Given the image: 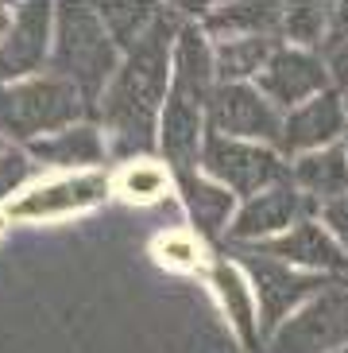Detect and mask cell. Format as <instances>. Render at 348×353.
<instances>
[{"label": "cell", "mask_w": 348, "mask_h": 353, "mask_svg": "<svg viewBox=\"0 0 348 353\" xmlns=\"http://www.w3.org/2000/svg\"><path fill=\"white\" fill-rule=\"evenodd\" d=\"M171 16H159L151 32L135 43L128 66L120 70L116 85L109 90L105 117L120 132L124 152L128 148H151L155 140V113L163 101V82H166V39H171Z\"/></svg>", "instance_id": "6da1fadb"}, {"label": "cell", "mask_w": 348, "mask_h": 353, "mask_svg": "<svg viewBox=\"0 0 348 353\" xmlns=\"http://www.w3.org/2000/svg\"><path fill=\"white\" fill-rule=\"evenodd\" d=\"M217 74V63L209 54L202 28H182L174 47V82L163 109V152L186 175L197 159V136H202V113L209 101V82Z\"/></svg>", "instance_id": "7a4b0ae2"}, {"label": "cell", "mask_w": 348, "mask_h": 353, "mask_svg": "<svg viewBox=\"0 0 348 353\" xmlns=\"http://www.w3.org/2000/svg\"><path fill=\"white\" fill-rule=\"evenodd\" d=\"M202 167L221 187L236 190V194H248V202L259 198L263 190H275L290 183V167L271 148H252L244 140H225V136H213V132L205 136Z\"/></svg>", "instance_id": "3957f363"}, {"label": "cell", "mask_w": 348, "mask_h": 353, "mask_svg": "<svg viewBox=\"0 0 348 353\" xmlns=\"http://www.w3.org/2000/svg\"><path fill=\"white\" fill-rule=\"evenodd\" d=\"M236 252H240L248 276H252V283H256L259 330L263 334H275L279 322L287 319L294 307H306L314 295H321V291L329 288V280H321V276H314V272H294V268H287L283 260H271V256H263V252H256V249H240V245H236Z\"/></svg>", "instance_id": "277c9868"}, {"label": "cell", "mask_w": 348, "mask_h": 353, "mask_svg": "<svg viewBox=\"0 0 348 353\" xmlns=\"http://www.w3.org/2000/svg\"><path fill=\"white\" fill-rule=\"evenodd\" d=\"M348 345V291L325 288L271 334V353H337Z\"/></svg>", "instance_id": "5b68a950"}, {"label": "cell", "mask_w": 348, "mask_h": 353, "mask_svg": "<svg viewBox=\"0 0 348 353\" xmlns=\"http://www.w3.org/2000/svg\"><path fill=\"white\" fill-rule=\"evenodd\" d=\"M209 128H213V136H225V140H263V144L283 148V117L248 82L217 85L209 97Z\"/></svg>", "instance_id": "8992f818"}, {"label": "cell", "mask_w": 348, "mask_h": 353, "mask_svg": "<svg viewBox=\"0 0 348 353\" xmlns=\"http://www.w3.org/2000/svg\"><path fill=\"white\" fill-rule=\"evenodd\" d=\"M329 66L321 63L318 54L298 51V47H279V54L271 59L263 74H259V94L271 105H283V109H298L306 105V97L314 101V94H325L329 85Z\"/></svg>", "instance_id": "52a82bcc"}, {"label": "cell", "mask_w": 348, "mask_h": 353, "mask_svg": "<svg viewBox=\"0 0 348 353\" xmlns=\"http://www.w3.org/2000/svg\"><path fill=\"white\" fill-rule=\"evenodd\" d=\"M62 70H70V78H78L85 90L101 85V78L113 70V43L89 12H66L62 20Z\"/></svg>", "instance_id": "ba28073f"}, {"label": "cell", "mask_w": 348, "mask_h": 353, "mask_svg": "<svg viewBox=\"0 0 348 353\" xmlns=\"http://www.w3.org/2000/svg\"><path fill=\"white\" fill-rule=\"evenodd\" d=\"M306 210H318V206L306 202V198L287 183V187L263 190L259 198H252V202L236 214V221L228 225V233H232L236 245H244V241H259V245H263L271 233H283V229L290 233Z\"/></svg>", "instance_id": "9c48e42d"}, {"label": "cell", "mask_w": 348, "mask_h": 353, "mask_svg": "<svg viewBox=\"0 0 348 353\" xmlns=\"http://www.w3.org/2000/svg\"><path fill=\"white\" fill-rule=\"evenodd\" d=\"M252 249L271 260H283V264H302V268H321V272H333V276H348V252L314 221H298L290 233L271 237L263 245H252Z\"/></svg>", "instance_id": "30bf717a"}, {"label": "cell", "mask_w": 348, "mask_h": 353, "mask_svg": "<svg viewBox=\"0 0 348 353\" xmlns=\"http://www.w3.org/2000/svg\"><path fill=\"white\" fill-rule=\"evenodd\" d=\"M4 105H8V121L16 125V132H43V128L66 125L70 117H78V97L62 82L23 85V90L8 94Z\"/></svg>", "instance_id": "8fae6325"}, {"label": "cell", "mask_w": 348, "mask_h": 353, "mask_svg": "<svg viewBox=\"0 0 348 353\" xmlns=\"http://www.w3.org/2000/svg\"><path fill=\"white\" fill-rule=\"evenodd\" d=\"M345 132V101L337 94H321L314 101L298 105L283 121V152H318L321 144Z\"/></svg>", "instance_id": "7c38bea8"}, {"label": "cell", "mask_w": 348, "mask_h": 353, "mask_svg": "<svg viewBox=\"0 0 348 353\" xmlns=\"http://www.w3.org/2000/svg\"><path fill=\"white\" fill-rule=\"evenodd\" d=\"M290 179H294L302 190H309L314 198L333 202V198L348 194V152H345V148L309 152V156H302L294 163Z\"/></svg>", "instance_id": "4fadbf2b"}, {"label": "cell", "mask_w": 348, "mask_h": 353, "mask_svg": "<svg viewBox=\"0 0 348 353\" xmlns=\"http://www.w3.org/2000/svg\"><path fill=\"white\" fill-rule=\"evenodd\" d=\"M275 54H279L275 35H256V39H228V43H221V51L213 54V63H217V74H221L228 85H240L244 78L263 74Z\"/></svg>", "instance_id": "5bb4252c"}, {"label": "cell", "mask_w": 348, "mask_h": 353, "mask_svg": "<svg viewBox=\"0 0 348 353\" xmlns=\"http://www.w3.org/2000/svg\"><path fill=\"white\" fill-rule=\"evenodd\" d=\"M209 32L228 39H256V35L283 32V12L271 4H228V8L209 12Z\"/></svg>", "instance_id": "9a60e30c"}, {"label": "cell", "mask_w": 348, "mask_h": 353, "mask_svg": "<svg viewBox=\"0 0 348 353\" xmlns=\"http://www.w3.org/2000/svg\"><path fill=\"white\" fill-rule=\"evenodd\" d=\"M178 183H182L186 206L194 214L197 229H202L205 237H217V233L228 225V218H232V190H225L221 183H205L194 171L178 175Z\"/></svg>", "instance_id": "2e32d148"}, {"label": "cell", "mask_w": 348, "mask_h": 353, "mask_svg": "<svg viewBox=\"0 0 348 353\" xmlns=\"http://www.w3.org/2000/svg\"><path fill=\"white\" fill-rule=\"evenodd\" d=\"M105 183L101 179H62V183H51V187H39L23 198L16 214H58V210H74V206H89V202H101Z\"/></svg>", "instance_id": "e0dca14e"}, {"label": "cell", "mask_w": 348, "mask_h": 353, "mask_svg": "<svg viewBox=\"0 0 348 353\" xmlns=\"http://www.w3.org/2000/svg\"><path fill=\"white\" fill-rule=\"evenodd\" d=\"M213 283H217V291H221V299H225V307H228V314H232V322H236V330H240V338H244V345L248 350H256L259 345V322L252 319V295H248L240 272H236L232 264H217Z\"/></svg>", "instance_id": "ac0fdd59"}, {"label": "cell", "mask_w": 348, "mask_h": 353, "mask_svg": "<svg viewBox=\"0 0 348 353\" xmlns=\"http://www.w3.org/2000/svg\"><path fill=\"white\" fill-rule=\"evenodd\" d=\"M39 156H47L51 163H93L101 159V136L93 128H70V132L54 136L51 144H43Z\"/></svg>", "instance_id": "d6986e66"}, {"label": "cell", "mask_w": 348, "mask_h": 353, "mask_svg": "<svg viewBox=\"0 0 348 353\" xmlns=\"http://www.w3.org/2000/svg\"><path fill=\"white\" fill-rule=\"evenodd\" d=\"M283 32H287L290 43L302 47H318L329 35V8H318V4H294V8L283 12Z\"/></svg>", "instance_id": "ffe728a7"}, {"label": "cell", "mask_w": 348, "mask_h": 353, "mask_svg": "<svg viewBox=\"0 0 348 353\" xmlns=\"http://www.w3.org/2000/svg\"><path fill=\"white\" fill-rule=\"evenodd\" d=\"M43 12H23L20 16V32H16V39H12L8 54H4V74L12 70H28L35 59H39V47H43Z\"/></svg>", "instance_id": "44dd1931"}, {"label": "cell", "mask_w": 348, "mask_h": 353, "mask_svg": "<svg viewBox=\"0 0 348 353\" xmlns=\"http://www.w3.org/2000/svg\"><path fill=\"white\" fill-rule=\"evenodd\" d=\"M321 218H325L329 229L337 233L340 249H348V194H340V198H333V202H325V206H321Z\"/></svg>", "instance_id": "7402d4cb"}, {"label": "cell", "mask_w": 348, "mask_h": 353, "mask_svg": "<svg viewBox=\"0 0 348 353\" xmlns=\"http://www.w3.org/2000/svg\"><path fill=\"white\" fill-rule=\"evenodd\" d=\"M329 51H337V47H348V4H337V8H329Z\"/></svg>", "instance_id": "603a6c76"}, {"label": "cell", "mask_w": 348, "mask_h": 353, "mask_svg": "<svg viewBox=\"0 0 348 353\" xmlns=\"http://www.w3.org/2000/svg\"><path fill=\"white\" fill-rule=\"evenodd\" d=\"M163 187V179H159V171H151V167H140V171H128L124 175V190H135V194H151V190Z\"/></svg>", "instance_id": "cb8c5ba5"}, {"label": "cell", "mask_w": 348, "mask_h": 353, "mask_svg": "<svg viewBox=\"0 0 348 353\" xmlns=\"http://www.w3.org/2000/svg\"><path fill=\"white\" fill-rule=\"evenodd\" d=\"M329 74H333V78H337V82L348 90V47L329 51Z\"/></svg>", "instance_id": "d4e9b609"}, {"label": "cell", "mask_w": 348, "mask_h": 353, "mask_svg": "<svg viewBox=\"0 0 348 353\" xmlns=\"http://www.w3.org/2000/svg\"><path fill=\"white\" fill-rule=\"evenodd\" d=\"M345 152H348V132H345Z\"/></svg>", "instance_id": "484cf974"}, {"label": "cell", "mask_w": 348, "mask_h": 353, "mask_svg": "<svg viewBox=\"0 0 348 353\" xmlns=\"http://www.w3.org/2000/svg\"><path fill=\"white\" fill-rule=\"evenodd\" d=\"M337 353H348V345H345V350H337Z\"/></svg>", "instance_id": "4316f807"}, {"label": "cell", "mask_w": 348, "mask_h": 353, "mask_svg": "<svg viewBox=\"0 0 348 353\" xmlns=\"http://www.w3.org/2000/svg\"><path fill=\"white\" fill-rule=\"evenodd\" d=\"M345 109H348V97H345Z\"/></svg>", "instance_id": "83f0119b"}]
</instances>
